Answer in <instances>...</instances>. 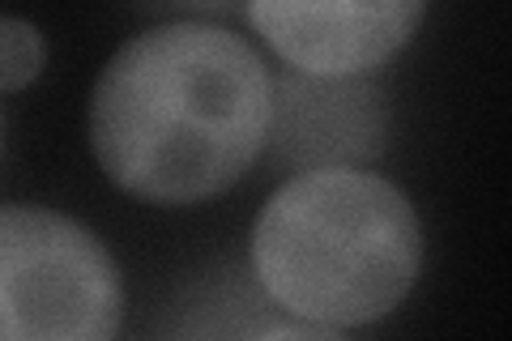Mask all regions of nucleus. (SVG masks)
I'll return each instance as SVG.
<instances>
[{"instance_id":"f03ea898","label":"nucleus","mask_w":512,"mask_h":341,"mask_svg":"<svg viewBox=\"0 0 512 341\" xmlns=\"http://www.w3.org/2000/svg\"><path fill=\"white\" fill-rule=\"evenodd\" d=\"M419 269L423 226L410 197L363 167L291 175L252 226V273L265 299L329 333L384 320Z\"/></svg>"},{"instance_id":"f257e3e1","label":"nucleus","mask_w":512,"mask_h":341,"mask_svg":"<svg viewBox=\"0 0 512 341\" xmlns=\"http://www.w3.org/2000/svg\"><path fill=\"white\" fill-rule=\"evenodd\" d=\"M274 120V73L214 22H163L133 35L90 94V150L120 192L150 205H201L256 167Z\"/></svg>"},{"instance_id":"20e7f679","label":"nucleus","mask_w":512,"mask_h":341,"mask_svg":"<svg viewBox=\"0 0 512 341\" xmlns=\"http://www.w3.org/2000/svg\"><path fill=\"white\" fill-rule=\"evenodd\" d=\"M248 22L286 69L376 73L419 35L427 0H244Z\"/></svg>"},{"instance_id":"6e6552de","label":"nucleus","mask_w":512,"mask_h":341,"mask_svg":"<svg viewBox=\"0 0 512 341\" xmlns=\"http://www.w3.org/2000/svg\"><path fill=\"white\" fill-rule=\"evenodd\" d=\"M0 128H5V124H0Z\"/></svg>"},{"instance_id":"39448f33","label":"nucleus","mask_w":512,"mask_h":341,"mask_svg":"<svg viewBox=\"0 0 512 341\" xmlns=\"http://www.w3.org/2000/svg\"><path fill=\"white\" fill-rule=\"evenodd\" d=\"M389 141V111L372 73L316 77L286 69L274 77V120L269 141L274 162L291 171L372 167Z\"/></svg>"},{"instance_id":"0eeeda50","label":"nucleus","mask_w":512,"mask_h":341,"mask_svg":"<svg viewBox=\"0 0 512 341\" xmlns=\"http://www.w3.org/2000/svg\"><path fill=\"white\" fill-rule=\"evenodd\" d=\"M146 9L188 13V18H197V22H210V18H231L239 9V0H146Z\"/></svg>"},{"instance_id":"7ed1b4c3","label":"nucleus","mask_w":512,"mask_h":341,"mask_svg":"<svg viewBox=\"0 0 512 341\" xmlns=\"http://www.w3.org/2000/svg\"><path fill=\"white\" fill-rule=\"evenodd\" d=\"M124 278L99 235L47 205H0V341H107Z\"/></svg>"},{"instance_id":"423d86ee","label":"nucleus","mask_w":512,"mask_h":341,"mask_svg":"<svg viewBox=\"0 0 512 341\" xmlns=\"http://www.w3.org/2000/svg\"><path fill=\"white\" fill-rule=\"evenodd\" d=\"M43 30L26 18H0V94H18L43 73Z\"/></svg>"}]
</instances>
